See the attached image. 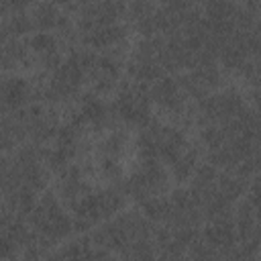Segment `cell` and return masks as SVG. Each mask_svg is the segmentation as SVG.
<instances>
[{
    "mask_svg": "<svg viewBox=\"0 0 261 261\" xmlns=\"http://www.w3.org/2000/svg\"><path fill=\"white\" fill-rule=\"evenodd\" d=\"M31 22H33V29H39V31H59L67 20V16L61 12V8L49 0H43V2H37L31 10Z\"/></svg>",
    "mask_w": 261,
    "mask_h": 261,
    "instance_id": "obj_1",
    "label": "cell"
}]
</instances>
